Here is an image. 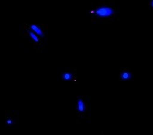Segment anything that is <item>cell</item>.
<instances>
[{"label": "cell", "mask_w": 153, "mask_h": 135, "mask_svg": "<svg viewBox=\"0 0 153 135\" xmlns=\"http://www.w3.org/2000/svg\"><path fill=\"white\" fill-rule=\"evenodd\" d=\"M74 110L78 125L90 124L93 117L92 97L88 94L76 95L74 101Z\"/></svg>", "instance_id": "cell-1"}, {"label": "cell", "mask_w": 153, "mask_h": 135, "mask_svg": "<svg viewBox=\"0 0 153 135\" xmlns=\"http://www.w3.org/2000/svg\"><path fill=\"white\" fill-rule=\"evenodd\" d=\"M79 68L76 67H65L60 71L59 78L61 81L70 83L74 87H79L81 84Z\"/></svg>", "instance_id": "cell-2"}, {"label": "cell", "mask_w": 153, "mask_h": 135, "mask_svg": "<svg viewBox=\"0 0 153 135\" xmlns=\"http://www.w3.org/2000/svg\"><path fill=\"white\" fill-rule=\"evenodd\" d=\"M118 82H134L135 81V68L123 67L119 70L117 75Z\"/></svg>", "instance_id": "cell-3"}, {"label": "cell", "mask_w": 153, "mask_h": 135, "mask_svg": "<svg viewBox=\"0 0 153 135\" xmlns=\"http://www.w3.org/2000/svg\"><path fill=\"white\" fill-rule=\"evenodd\" d=\"M4 123L7 126H13L19 122V113L16 110L7 109L4 112Z\"/></svg>", "instance_id": "cell-4"}, {"label": "cell", "mask_w": 153, "mask_h": 135, "mask_svg": "<svg viewBox=\"0 0 153 135\" xmlns=\"http://www.w3.org/2000/svg\"><path fill=\"white\" fill-rule=\"evenodd\" d=\"M28 29L31 31L34 32L36 34L41 36L42 38H46L47 37V33H48V25L44 23L39 24H27Z\"/></svg>", "instance_id": "cell-5"}, {"label": "cell", "mask_w": 153, "mask_h": 135, "mask_svg": "<svg viewBox=\"0 0 153 135\" xmlns=\"http://www.w3.org/2000/svg\"><path fill=\"white\" fill-rule=\"evenodd\" d=\"M147 5L150 9L153 10V0H147Z\"/></svg>", "instance_id": "cell-6"}]
</instances>
